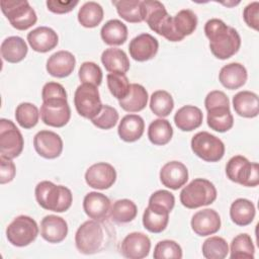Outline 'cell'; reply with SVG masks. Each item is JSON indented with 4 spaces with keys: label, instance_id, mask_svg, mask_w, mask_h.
I'll return each mask as SVG.
<instances>
[{
    "label": "cell",
    "instance_id": "6da1fadb",
    "mask_svg": "<svg viewBox=\"0 0 259 259\" xmlns=\"http://www.w3.org/2000/svg\"><path fill=\"white\" fill-rule=\"evenodd\" d=\"M204 32L209 39L210 52L220 60L231 58L241 47V37L238 31L221 19L207 20L204 25Z\"/></svg>",
    "mask_w": 259,
    "mask_h": 259
},
{
    "label": "cell",
    "instance_id": "7a4b0ae2",
    "mask_svg": "<svg viewBox=\"0 0 259 259\" xmlns=\"http://www.w3.org/2000/svg\"><path fill=\"white\" fill-rule=\"evenodd\" d=\"M34 194L37 203L42 208L55 212L68 210L73 201V195L69 188L63 185H56L48 180L37 183Z\"/></svg>",
    "mask_w": 259,
    "mask_h": 259
},
{
    "label": "cell",
    "instance_id": "3957f363",
    "mask_svg": "<svg viewBox=\"0 0 259 259\" xmlns=\"http://www.w3.org/2000/svg\"><path fill=\"white\" fill-rule=\"evenodd\" d=\"M105 231L99 221L84 222L77 230L75 244L78 251L85 255L100 252L105 246Z\"/></svg>",
    "mask_w": 259,
    "mask_h": 259
},
{
    "label": "cell",
    "instance_id": "277c9868",
    "mask_svg": "<svg viewBox=\"0 0 259 259\" xmlns=\"http://www.w3.org/2000/svg\"><path fill=\"white\" fill-rule=\"evenodd\" d=\"M217 188L207 179L196 178L187 184L180 192L182 205L193 209L211 204L217 199Z\"/></svg>",
    "mask_w": 259,
    "mask_h": 259
},
{
    "label": "cell",
    "instance_id": "5b68a950",
    "mask_svg": "<svg viewBox=\"0 0 259 259\" xmlns=\"http://www.w3.org/2000/svg\"><path fill=\"white\" fill-rule=\"evenodd\" d=\"M227 177L236 183L247 187H255L259 184V166L251 163L241 155L232 157L226 165Z\"/></svg>",
    "mask_w": 259,
    "mask_h": 259
},
{
    "label": "cell",
    "instance_id": "8992f818",
    "mask_svg": "<svg viewBox=\"0 0 259 259\" xmlns=\"http://www.w3.org/2000/svg\"><path fill=\"white\" fill-rule=\"evenodd\" d=\"M1 10L10 24L18 30L28 29L37 20L34 9L26 0H2Z\"/></svg>",
    "mask_w": 259,
    "mask_h": 259
},
{
    "label": "cell",
    "instance_id": "52a82bcc",
    "mask_svg": "<svg viewBox=\"0 0 259 259\" xmlns=\"http://www.w3.org/2000/svg\"><path fill=\"white\" fill-rule=\"evenodd\" d=\"M38 235L36 222L28 215L16 217L6 228V237L9 243L16 247H25L32 243Z\"/></svg>",
    "mask_w": 259,
    "mask_h": 259
},
{
    "label": "cell",
    "instance_id": "ba28073f",
    "mask_svg": "<svg viewBox=\"0 0 259 259\" xmlns=\"http://www.w3.org/2000/svg\"><path fill=\"white\" fill-rule=\"evenodd\" d=\"M191 150L206 162H218L225 155V145L222 140L207 132H199L192 137Z\"/></svg>",
    "mask_w": 259,
    "mask_h": 259
},
{
    "label": "cell",
    "instance_id": "9c48e42d",
    "mask_svg": "<svg viewBox=\"0 0 259 259\" xmlns=\"http://www.w3.org/2000/svg\"><path fill=\"white\" fill-rule=\"evenodd\" d=\"M74 104L77 112L88 119L96 116L103 105L97 87L84 83L79 85L75 91Z\"/></svg>",
    "mask_w": 259,
    "mask_h": 259
},
{
    "label": "cell",
    "instance_id": "30bf717a",
    "mask_svg": "<svg viewBox=\"0 0 259 259\" xmlns=\"http://www.w3.org/2000/svg\"><path fill=\"white\" fill-rule=\"evenodd\" d=\"M24 146L23 137L13 121L0 120V153L10 159L18 157Z\"/></svg>",
    "mask_w": 259,
    "mask_h": 259
},
{
    "label": "cell",
    "instance_id": "8fae6325",
    "mask_svg": "<svg viewBox=\"0 0 259 259\" xmlns=\"http://www.w3.org/2000/svg\"><path fill=\"white\" fill-rule=\"evenodd\" d=\"M39 113L44 123L54 127L66 125L71 117V109L67 99L42 101Z\"/></svg>",
    "mask_w": 259,
    "mask_h": 259
},
{
    "label": "cell",
    "instance_id": "7c38bea8",
    "mask_svg": "<svg viewBox=\"0 0 259 259\" xmlns=\"http://www.w3.org/2000/svg\"><path fill=\"white\" fill-rule=\"evenodd\" d=\"M116 180V171L112 165L99 162L91 165L85 173L86 183L95 189H108Z\"/></svg>",
    "mask_w": 259,
    "mask_h": 259
},
{
    "label": "cell",
    "instance_id": "4fadbf2b",
    "mask_svg": "<svg viewBox=\"0 0 259 259\" xmlns=\"http://www.w3.org/2000/svg\"><path fill=\"white\" fill-rule=\"evenodd\" d=\"M151 241L141 232H133L125 236L120 245V253L128 259H142L149 255Z\"/></svg>",
    "mask_w": 259,
    "mask_h": 259
},
{
    "label": "cell",
    "instance_id": "5bb4252c",
    "mask_svg": "<svg viewBox=\"0 0 259 259\" xmlns=\"http://www.w3.org/2000/svg\"><path fill=\"white\" fill-rule=\"evenodd\" d=\"M36 153L46 159L58 158L63 151L61 137L52 131H40L33 138Z\"/></svg>",
    "mask_w": 259,
    "mask_h": 259
},
{
    "label": "cell",
    "instance_id": "9a60e30c",
    "mask_svg": "<svg viewBox=\"0 0 259 259\" xmlns=\"http://www.w3.org/2000/svg\"><path fill=\"white\" fill-rule=\"evenodd\" d=\"M158 49V40L149 33H141L137 35L128 45L131 57L138 62H145L153 59L156 56Z\"/></svg>",
    "mask_w": 259,
    "mask_h": 259
},
{
    "label": "cell",
    "instance_id": "2e32d148",
    "mask_svg": "<svg viewBox=\"0 0 259 259\" xmlns=\"http://www.w3.org/2000/svg\"><path fill=\"white\" fill-rule=\"evenodd\" d=\"M190 224L196 235L205 237L215 234L221 229V218L214 209L205 208L195 212Z\"/></svg>",
    "mask_w": 259,
    "mask_h": 259
},
{
    "label": "cell",
    "instance_id": "e0dca14e",
    "mask_svg": "<svg viewBox=\"0 0 259 259\" xmlns=\"http://www.w3.org/2000/svg\"><path fill=\"white\" fill-rule=\"evenodd\" d=\"M160 180L167 188L177 190L188 180V170L179 161L167 162L160 170Z\"/></svg>",
    "mask_w": 259,
    "mask_h": 259
},
{
    "label": "cell",
    "instance_id": "ac0fdd59",
    "mask_svg": "<svg viewBox=\"0 0 259 259\" xmlns=\"http://www.w3.org/2000/svg\"><path fill=\"white\" fill-rule=\"evenodd\" d=\"M141 9L144 21H146L149 27L157 33H159L161 27L170 17L165 6L157 0L142 1Z\"/></svg>",
    "mask_w": 259,
    "mask_h": 259
},
{
    "label": "cell",
    "instance_id": "d6986e66",
    "mask_svg": "<svg viewBox=\"0 0 259 259\" xmlns=\"http://www.w3.org/2000/svg\"><path fill=\"white\" fill-rule=\"evenodd\" d=\"M109 198L100 192L92 191L85 195L83 199V209L85 213L92 220L103 221L110 211Z\"/></svg>",
    "mask_w": 259,
    "mask_h": 259
},
{
    "label": "cell",
    "instance_id": "ffe728a7",
    "mask_svg": "<svg viewBox=\"0 0 259 259\" xmlns=\"http://www.w3.org/2000/svg\"><path fill=\"white\" fill-rule=\"evenodd\" d=\"M68 234L67 222L58 215H46L40 222V235L49 243L57 244L65 240Z\"/></svg>",
    "mask_w": 259,
    "mask_h": 259
},
{
    "label": "cell",
    "instance_id": "44dd1931",
    "mask_svg": "<svg viewBox=\"0 0 259 259\" xmlns=\"http://www.w3.org/2000/svg\"><path fill=\"white\" fill-rule=\"evenodd\" d=\"M27 41L33 51L37 53H47L57 47L59 37L53 28L39 26L28 32Z\"/></svg>",
    "mask_w": 259,
    "mask_h": 259
},
{
    "label": "cell",
    "instance_id": "7402d4cb",
    "mask_svg": "<svg viewBox=\"0 0 259 259\" xmlns=\"http://www.w3.org/2000/svg\"><path fill=\"white\" fill-rule=\"evenodd\" d=\"M76 59L74 55L68 51H59L53 54L47 61L48 73L57 78H65L74 71Z\"/></svg>",
    "mask_w": 259,
    "mask_h": 259
},
{
    "label": "cell",
    "instance_id": "603a6c76",
    "mask_svg": "<svg viewBox=\"0 0 259 259\" xmlns=\"http://www.w3.org/2000/svg\"><path fill=\"white\" fill-rule=\"evenodd\" d=\"M247 78V70L240 63H230L225 65L219 73V80L221 84L230 90L242 87L246 83Z\"/></svg>",
    "mask_w": 259,
    "mask_h": 259
},
{
    "label": "cell",
    "instance_id": "cb8c5ba5",
    "mask_svg": "<svg viewBox=\"0 0 259 259\" xmlns=\"http://www.w3.org/2000/svg\"><path fill=\"white\" fill-rule=\"evenodd\" d=\"M145 122L138 114H126L119 121L117 133L119 138L127 143L138 141L144 134Z\"/></svg>",
    "mask_w": 259,
    "mask_h": 259
},
{
    "label": "cell",
    "instance_id": "d4e9b609",
    "mask_svg": "<svg viewBox=\"0 0 259 259\" xmlns=\"http://www.w3.org/2000/svg\"><path fill=\"white\" fill-rule=\"evenodd\" d=\"M203 114L201 110L194 105H184L179 108L174 115L176 126L183 132H191L199 127L202 123Z\"/></svg>",
    "mask_w": 259,
    "mask_h": 259
},
{
    "label": "cell",
    "instance_id": "484cf974",
    "mask_svg": "<svg viewBox=\"0 0 259 259\" xmlns=\"http://www.w3.org/2000/svg\"><path fill=\"white\" fill-rule=\"evenodd\" d=\"M233 107L240 116L256 117L259 113L258 95L251 91H240L233 97Z\"/></svg>",
    "mask_w": 259,
    "mask_h": 259
},
{
    "label": "cell",
    "instance_id": "4316f807",
    "mask_svg": "<svg viewBox=\"0 0 259 259\" xmlns=\"http://www.w3.org/2000/svg\"><path fill=\"white\" fill-rule=\"evenodd\" d=\"M105 70L110 73L125 74L130 70V60L126 54L117 48H108L101 55Z\"/></svg>",
    "mask_w": 259,
    "mask_h": 259
},
{
    "label": "cell",
    "instance_id": "83f0119b",
    "mask_svg": "<svg viewBox=\"0 0 259 259\" xmlns=\"http://www.w3.org/2000/svg\"><path fill=\"white\" fill-rule=\"evenodd\" d=\"M1 56L8 63H18L22 61L27 54V45L20 36H8L1 44Z\"/></svg>",
    "mask_w": 259,
    "mask_h": 259
},
{
    "label": "cell",
    "instance_id": "f1b7e54d",
    "mask_svg": "<svg viewBox=\"0 0 259 259\" xmlns=\"http://www.w3.org/2000/svg\"><path fill=\"white\" fill-rule=\"evenodd\" d=\"M148 92L141 84L133 83L130 86L128 94L118 100L119 106L127 112H138L143 110L148 103Z\"/></svg>",
    "mask_w": 259,
    "mask_h": 259
},
{
    "label": "cell",
    "instance_id": "f546056e",
    "mask_svg": "<svg viewBox=\"0 0 259 259\" xmlns=\"http://www.w3.org/2000/svg\"><path fill=\"white\" fill-rule=\"evenodd\" d=\"M255 205L246 198L236 199L230 207V217L237 226L245 227L250 225L255 218Z\"/></svg>",
    "mask_w": 259,
    "mask_h": 259
},
{
    "label": "cell",
    "instance_id": "4dcf8cb0",
    "mask_svg": "<svg viewBox=\"0 0 259 259\" xmlns=\"http://www.w3.org/2000/svg\"><path fill=\"white\" fill-rule=\"evenodd\" d=\"M100 35L106 45L120 46L127 38V27L118 19H110L102 26Z\"/></svg>",
    "mask_w": 259,
    "mask_h": 259
},
{
    "label": "cell",
    "instance_id": "1f68e13d",
    "mask_svg": "<svg viewBox=\"0 0 259 259\" xmlns=\"http://www.w3.org/2000/svg\"><path fill=\"white\" fill-rule=\"evenodd\" d=\"M208 126L219 133H225L232 128L234 118L229 107H215L207 110Z\"/></svg>",
    "mask_w": 259,
    "mask_h": 259
},
{
    "label": "cell",
    "instance_id": "d6a6232c",
    "mask_svg": "<svg viewBox=\"0 0 259 259\" xmlns=\"http://www.w3.org/2000/svg\"><path fill=\"white\" fill-rule=\"evenodd\" d=\"M173 136V128L169 120L157 118L148 127V138L150 142L157 146H163L170 142Z\"/></svg>",
    "mask_w": 259,
    "mask_h": 259
},
{
    "label": "cell",
    "instance_id": "836d02e7",
    "mask_svg": "<svg viewBox=\"0 0 259 259\" xmlns=\"http://www.w3.org/2000/svg\"><path fill=\"white\" fill-rule=\"evenodd\" d=\"M103 8L94 1L85 2L78 11V21L87 28L96 27L103 19Z\"/></svg>",
    "mask_w": 259,
    "mask_h": 259
},
{
    "label": "cell",
    "instance_id": "e575fe53",
    "mask_svg": "<svg viewBox=\"0 0 259 259\" xmlns=\"http://www.w3.org/2000/svg\"><path fill=\"white\" fill-rule=\"evenodd\" d=\"M138 213L137 205L134 201L123 198L113 202L110 207V218L117 224H125L132 222Z\"/></svg>",
    "mask_w": 259,
    "mask_h": 259
},
{
    "label": "cell",
    "instance_id": "d590c367",
    "mask_svg": "<svg viewBox=\"0 0 259 259\" xmlns=\"http://www.w3.org/2000/svg\"><path fill=\"white\" fill-rule=\"evenodd\" d=\"M174 107V101L171 94L165 90H157L153 92L150 98V108L152 112L159 116H168Z\"/></svg>",
    "mask_w": 259,
    "mask_h": 259
},
{
    "label": "cell",
    "instance_id": "8d00e7d4",
    "mask_svg": "<svg viewBox=\"0 0 259 259\" xmlns=\"http://www.w3.org/2000/svg\"><path fill=\"white\" fill-rule=\"evenodd\" d=\"M232 259H254L255 248L251 237L248 234H240L236 236L231 243Z\"/></svg>",
    "mask_w": 259,
    "mask_h": 259
},
{
    "label": "cell",
    "instance_id": "74e56055",
    "mask_svg": "<svg viewBox=\"0 0 259 259\" xmlns=\"http://www.w3.org/2000/svg\"><path fill=\"white\" fill-rule=\"evenodd\" d=\"M140 0H118L112 1L118 15L127 22L138 23L144 21Z\"/></svg>",
    "mask_w": 259,
    "mask_h": 259
},
{
    "label": "cell",
    "instance_id": "f35d334b",
    "mask_svg": "<svg viewBox=\"0 0 259 259\" xmlns=\"http://www.w3.org/2000/svg\"><path fill=\"white\" fill-rule=\"evenodd\" d=\"M173 25L176 32L184 38L194 32L197 26V17L190 9H182L173 17Z\"/></svg>",
    "mask_w": 259,
    "mask_h": 259
},
{
    "label": "cell",
    "instance_id": "ab89813d",
    "mask_svg": "<svg viewBox=\"0 0 259 259\" xmlns=\"http://www.w3.org/2000/svg\"><path fill=\"white\" fill-rule=\"evenodd\" d=\"M169 222V213L159 211L150 206H147L143 214V225L146 230L151 233L163 232Z\"/></svg>",
    "mask_w": 259,
    "mask_h": 259
},
{
    "label": "cell",
    "instance_id": "60d3db41",
    "mask_svg": "<svg viewBox=\"0 0 259 259\" xmlns=\"http://www.w3.org/2000/svg\"><path fill=\"white\" fill-rule=\"evenodd\" d=\"M228 253L229 246L222 237H209L202 244V255L206 259H224Z\"/></svg>",
    "mask_w": 259,
    "mask_h": 259
},
{
    "label": "cell",
    "instance_id": "b9f144b4",
    "mask_svg": "<svg viewBox=\"0 0 259 259\" xmlns=\"http://www.w3.org/2000/svg\"><path fill=\"white\" fill-rule=\"evenodd\" d=\"M39 117L37 107L30 102L20 103L15 110V118L23 128H31L36 125Z\"/></svg>",
    "mask_w": 259,
    "mask_h": 259
},
{
    "label": "cell",
    "instance_id": "7bdbcfd3",
    "mask_svg": "<svg viewBox=\"0 0 259 259\" xmlns=\"http://www.w3.org/2000/svg\"><path fill=\"white\" fill-rule=\"evenodd\" d=\"M107 87L110 93L118 100L123 99L130 91V81L125 74L121 73H109L106 76Z\"/></svg>",
    "mask_w": 259,
    "mask_h": 259
},
{
    "label": "cell",
    "instance_id": "ee69618b",
    "mask_svg": "<svg viewBox=\"0 0 259 259\" xmlns=\"http://www.w3.org/2000/svg\"><path fill=\"white\" fill-rule=\"evenodd\" d=\"M175 204L174 195L168 190H157L149 198L148 206L162 212L170 213Z\"/></svg>",
    "mask_w": 259,
    "mask_h": 259
},
{
    "label": "cell",
    "instance_id": "f6af8a7d",
    "mask_svg": "<svg viewBox=\"0 0 259 259\" xmlns=\"http://www.w3.org/2000/svg\"><path fill=\"white\" fill-rule=\"evenodd\" d=\"M153 257L155 259H181L182 249L173 240H163L155 246Z\"/></svg>",
    "mask_w": 259,
    "mask_h": 259
},
{
    "label": "cell",
    "instance_id": "bcb514c9",
    "mask_svg": "<svg viewBox=\"0 0 259 259\" xmlns=\"http://www.w3.org/2000/svg\"><path fill=\"white\" fill-rule=\"evenodd\" d=\"M79 79L84 84H91L98 87L102 82V71L100 67L93 62H84L78 72Z\"/></svg>",
    "mask_w": 259,
    "mask_h": 259
},
{
    "label": "cell",
    "instance_id": "7dc6e473",
    "mask_svg": "<svg viewBox=\"0 0 259 259\" xmlns=\"http://www.w3.org/2000/svg\"><path fill=\"white\" fill-rule=\"evenodd\" d=\"M118 112L115 108L109 106V105H102L101 110L99 113L94 116L91 121L92 123L101 130H109L112 128L117 120H118Z\"/></svg>",
    "mask_w": 259,
    "mask_h": 259
},
{
    "label": "cell",
    "instance_id": "c3c4849f",
    "mask_svg": "<svg viewBox=\"0 0 259 259\" xmlns=\"http://www.w3.org/2000/svg\"><path fill=\"white\" fill-rule=\"evenodd\" d=\"M42 101L54 99H67V92L62 84L57 82H48L41 90Z\"/></svg>",
    "mask_w": 259,
    "mask_h": 259
},
{
    "label": "cell",
    "instance_id": "681fc988",
    "mask_svg": "<svg viewBox=\"0 0 259 259\" xmlns=\"http://www.w3.org/2000/svg\"><path fill=\"white\" fill-rule=\"evenodd\" d=\"M204 105L206 110H209L215 107H229L230 100L223 91L213 90L206 95L204 100Z\"/></svg>",
    "mask_w": 259,
    "mask_h": 259
},
{
    "label": "cell",
    "instance_id": "f907efd6",
    "mask_svg": "<svg viewBox=\"0 0 259 259\" xmlns=\"http://www.w3.org/2000/svg\"><path fill=\"white\" fill-rule=\"evenodd\" d=\"M16 168L12 160L3 155L0 156V183L5 184L13 180Z\"/></svg>",
    "mask_w": 259,
    "mask_h": 259
},
{
    "label": "cell",
    "instance_id": "816d5d0a",
    "mask_svg": "<svg viewBox=\"0 0 259 259\" xmlns=\"http://www.w3.org/2000/svg\"><path fill=\"white\" fill-rule=\"evenodd\" d=\"M243 17L249 27L257 30L259 26V2L254 1L248 4L244 8Z\"/></svg>",
    "mask_w": 259,
    "mask_h": 259
},
{
    "label": "cell",
    "instance_id": "f5cc1de1",
    "mask_svg": "<svg viewBox=\"0 0 259 259\" xmlns=\"http://www.w3.org/2000/svg\"><path fill=\"white\" fill-rule=\"evenodd\" d=\"M78 1H61V0H49L47 1V7L50 11L57 14H64L72 11Z\"/></svg>",
    "mask_w": 259,
    "mask_h": 259
}]
</instances>
